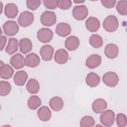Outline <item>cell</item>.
Returning <instances> with one entry per match:
<instances>
[{
	"label": "cell",
	"instance_id": "1",
	"mask_svg": "<svg viewBox=\"0 0 127 127\" xmlns=\"http://www.w3.org/2000/svg\"><path fill=\"white\" fill-rule=\"evenodd\" d=\"M104 29L108 32H113L118 28L119 22L117 18L113 15H110L106 17L103 23Z\"/></svg>",
	"mask_w": 127,
	"mask_h": 127
},
{
	"label": "cell",
	"instance_id": "2",
	"mask_svg": "<svg viewBox=\"0 0 127 127\" xmlns=\"http://www.w3.org/2000/svg\"><path fill=\"white\" fill-rule=\"evenodd\" d=\"M101 123L105 127H110L112 126L115 122V115L111 110L104 111L100 117Z\"/></svg>",
	"mask_w": 127,
	"mask_h": 127
},
{
	"label": "cell",
	"instance_id": "3",
	"mask_svg": "<svg viewBox=\"0 0 127 127\" xmlns=\"http://www.w3.org/2000/svg\"><path fill=\"white\" fill-rule=\"evenodd\" d=\"M34 20V16L32 12L28 11H24L20 14L17 19V21L21 26L26 27L31 25Z\"/></svg>",
	"mask_w": 127,
	"mask_h": 127
},
{
	"label": "cell",
	"instance_id": "4",
	"mask_svg": "<svg viewBox=\"0 0 127 127\" xmlns=\"http://www.w3.org/2000/svg\"><path fill=\"white\" fill-rule=\"evenodd\" d=\"M40 21L42 25L46 26L54 25L57 22L56 15L53 11L46 10L41 15Z\"/></svg>",
	"mask_w": 127,
	"mask_h": 127
},
{
	"label": "cell",
	"instance_id": "5",
	"mask_svg": "<svg viewBox=\"0 0 127 127\" xmlns=\"http://www.w3.org/2000/svg\"><path fill=\"white\" fill-rule=\"evenodd\" d=\"M4 33L8 36H14L19 31V26L16 22L13 20H8L2 25Z\"/></svg>",
	"mask_w": 127,
	"mask_h": 127
},
{
	"label": "cell",
	"instance_id": "6",
	"mask_svg": "<svg viewBox=\"0 0 127 127\" xmlns=\"http://www.w3.org/2000/svg\"><path fill=\"white\" fill-rule=\"evenodd\" d=\"M88 14L87 7L84 5L75 6L72 9V16L77 20L85 19Z\"/></svg>",
	"mask_w": 127,
	"mask_h": 127
},
{
	"label": "cell",
	"instance_id": "7",
	"mask_svg": "<svg viewBox=\"0 0 127 127\" xmlns=\"http://www.w3.org/2000/svg\"><path fill=\"white\" fill-rule=\"evenodd\" d=\"M102 80L106 85L110 87H114L118 84L119 78L115 72L109 71L103 75Z\"/></svg>",
	"mask_w": 127,
	"mask_h": 127
},
{
	"label": "cell",
	"instance_id": "8",
	"mask_svg": "<svg viewBox=\"0 0 127 127\" xmlns=\"http://www.w3.org/2000/svg\"><path fill=\"white\" fill-rule=\"evenodd\" d=\"M53 32L49 28H42L37 32V38L43 43L50 42L53 38Z\"/></svg>",
	"mask_w": 127,
	"mask_h": 127
},
{
	"label": "cell",
	"instance_id": "9",
	"mask_svg": "<svg viewBox=\"0 0 127 127\" xmlns=\"http://www.w3.org/2000/svg\"><path fill=\"white\" fill-rule=\"evenodd\" d=\"M10 64L16 69L23 68L25 65V59L21 54L18 53L10 58Z\"/></svg>",
	"mask_w": 127,
	"mask_h": 127
},
{
	"label": "cell",
	"instance_id": "10",
	"mask_svg": "<svg viewBox=\"0 0 127 127\" xmlns=\"http://www.w3.org/2000/svg\"><path fill=\"white\" fill-rule=\"evenodd\" d=\"M102 62V58L97 54H93L89 56L85 62L86 66L90 68L93 69L99 66Z\"/></svg>",
	"mask_w": 127,
	"mask_h": 127
},
{
	"label": "cell",
	"instance_id": "11",
	"mask_svg": "<svg viewBox=\"0 0 127 127\" xmlns=\"http://www.w3.org/2000/svg\"><path fill=\"white\" fill-rule=\"evenodd\" d=\"M54 52L53 47L50 45L43 46L40 50V54L42 60L45 61H51L53 58Z\"/></svg>",
	"mask_w": 127,
	"mask_h": 127
},
{
	"label": "cell",
	"instance_id": "12",
	"mask_svg": "<svg viewBox=\"0 0 127 127\" xmlns=\"http://www.w3.org/2000/svg\"><path fill=\"white\" fill-rule=\"evenodd\" d=\"M55 31L59 36L64 37L70 34L71 28L68 23L61 22L57 25Z\"/></svg>",
	"mask_w": 127,
	"mask_h": 127
},
{
	"label": "cell",
	"instance_id": "13",
	"mask_svg": "<svg viewBox=\"0 0 127 127\" xmlns=\"http://www.w3.org/2000/svg\"><path fill=\"white\" fill-rule=\"evenodd\" d=\"M40 63V59L39 56L34 53H31L26 56L25 65L31 68L38 66Z\"/></svg>",
	"mask_w": 127,
	"mask_h": 127
},
{
	"label": "cell",
	"instance_id": "14",
	"mask_svg": "<svg viewBox=\"0 0 127 127\" xmlns=\"http://www.w3.org/2000/svg\"><path fill=\"white\" fill-rule=\"evenodd\" d=\"M80 45V41L78 37L75 36H70L67 37L64 43L65 47L69 51L76 50Z\"/></svg>",
	"mask_w": 127,
	"mask_h": 127
},
{
	"label": "cell",
	"instance_id": "15",
	"mask_svg": "<svg viewBox=\"0 0 127 127\" xmlns=\"http://www.w3.org/2000/svg\"><path fill=\"white\" fill-rule=\"evenodd\" d=\"M54 60L58 64H64L68 60V53L64 49H58L55 53Z\"/></svg>",
	"mask_w": 127,
	"mask_h": 127
},
{
	"label": "cell",
	"instance_id": "16",
	"mask_svg": "<svg viewBox=\"0 0 127 127\" xmlns=\"http://www.w3.org/2000/svg\"><path fill=\"white\" fill-rule=\"evenodd\" d=\"M86 29L91 32L97 31L100 27L99 20L95 17H89L85 21Z\"/></svg>",
	"mask_w": 127,
	"mask_h": 127
},
{
	"label": "cell",
	"instance_id": "17",
	"mask_svg": "<svg viewBox=\"0 0 127 127\" xmlns=\"http://www.w3.org/2000/svg\"><path fill=\"white\" fill-rule=\"evenodd\" d=\"M107 107V102L102 98L96 99L92 103V108L94 113L100 114L103 113Z\"/></svg>",
	"mask_w": 127,
	"mask_h": 127
},
{
	"label": "cell",
	"instance_id": "18",
	"mask_svg": "<svg viewBox=\"0 0 127 127\" xmlns=\"http://www.w3.org/2000/svg\"><path fill=\"white\" fill-rule=\"evenodd\" d=\"M18 12L17 5L13 3H8L5 5L4 13L8 18L13 19L16 17Z\"/></svg>",
	"mask_w": 127,
	"mask_h": 127
},
{
	"label": "cell",
	"instance_id": "19",
	"mask_svg": "<svg viewBox=\"0 0 127 127\" xmlns=\"http://www.w3.org/2000/svg\"><path fill=\"white\" fill-rule=\"evenodd\" d=\"M105 56L109 59H114L117 57L119 54V48L114 44H109L106 46L104 50Z\"/></svg>",
	"mask_w": 127,
	"mask_h": 127
},
{
	"label": "cell",
	"instance_id": "20",
	"mask_svg": "<svg viewBox=\"0 0 127 127\" xmlns=\"http://www.w3.org/2000/svg\"><path fill=\"white\" fill-rule=\"evenodd\" d=\"M28 76L24 70L17 71L13 77L14 83L18 86H23L26 83Z\"/></svg>",
	"mask_w": 127,
	"mask_h": 127
},
{
	"label": "cell",
	"instance_id": "21",
	"mask_svg": "<svg viewBox=\"0 0 127 127\" xmlns=\"http://www.w3.org/2000/svg\"><path fill=\"white\" fill-rule=\"evenodd\" d=\"M20 52L23 54L30 52L32 49V43L31 40L27 38H22L19 42Z\"/></svg>",
	"mask_w": 127,
	"mask_h": 127
},
{
	"label": "cell",
	"instance_id": "22",
	"mask_svg": "<svg viewBox=\"0 0 127 127\" xmlns=\"http://www.w3.org/2000/svg\"><path fill=\"white\" fill-rule=\"evenodd\" d=\"M14 73L13 68L8 64H3L0 66V76L4 79H8L12 77Z\"/></svg>",
	"mask_w": 127,
	"mask_h": 127
},
{
	"label": "cell",
	"instance_id": "23",
	"mask_svg": "<svg viewBox=\"0 0 127 127\" xmlns=\"http://www.w3.org/2000/svg\"><path fill=\"white\" fill-rule=\"evenodd\" d=\"M85 82L87 85L90 87L97 86L100 82V76L95 72L89 73L85 78Z\"/></svg>",
	"mask_w": 127,
	"mask_h": 127
},
{
	"label": "cell",
	"instance_id": "24",
	"mask_svg": "<svg viewBox=\"0 0 127 127\" xmlns=\"http://www.w3.org/2000/svg\"><path fill=\"white\" fill-rule=\"evenodd\" d=\"M37 115L39 119L43 122L49 121L51 118L52 112L47 106H42L37 111Z\"/></svg>",
	"mask_w": 127,
	"mask_h": 127
},
{
	"label": "cell",
	"instance_id": "25",
	"mask_svg": "<svg viewBox=\"0 0 127 127\" xmlns=\"http://www.w3.org/2000/svg\"><path fill=\"white\" fill-rule=\"evenodd\" d=\"M49 105L53 111L59 112L61 111L64 107V101L60 97H54L50 99Z\"/></svg>",
	"mask_w": 127,
	"mask_h": 127
},
{
	"label": "cell",
	"instance_id": "26",
	"mask_svg": "<svg viewBox=\"0 0 127 127\" xmlns=\"http://www.w3.org/2000/svg\"><path fill=\"white\" fill-rule=\"evenodd\" d=\"M19 43L18 40L15 38H10L8 39V42L5 48V52L8 55H12L18 50Z\"/></svg>",
	"mask_w": 127,
	"mask_h": 127
},
{
	"label": "cell",
	"instance_id": "27",
	"mask_svg": "<svg viewBox=\"0 0 127 127\" xmlns=\"http://www.w3.org/2000/svg\"><path fill=\"white\" fill-rule=\"evenodd\" d=\"M28 92L31 94L37 93L40 89V84L38 81L34 78L30 79L26 86Z\"/></svg>",
	"mask_w": 127,
	"mask_h": 127
},
{
	"label": "cell",
	"instance_id": "28",
	"mask_svg": "<svg viewBox=\"0 0 127 127\" xmlns=\"http://www.w3.org/2000/svg\"><path fill=\"white\" fill-rule=\"evenodd\" d=\"M90 45L94 48L98 49L101 48L103 44L102 38L98 34H93L89 39Z\"/></svg>",
	"mask_w": 127,
	"mask_h": 127
},
{
	"label": "cell",
	"instance_id": "29",
	"mask_svg": "<svg viewBox=\"0 0 127 127\" xmlns=\"http://www.w3.org/2000/svg\"><path fill=\"white\" fill-rule=\"evenodd\" d=\"M41 100L39 97L33 95L30 97L27 101V106L29 109L34 110L37 109L41 105Z\"/></svg>",
	"mask_w": 127,
	"mask_h": 127
},
{
	"label": "cell",
	"instance_id": "30",
	"mask_svg": "<svg viewBox=\"0 0 127 127\" xmlns=\"http://www.w3.org/2000/svg\"><path fill=\"white\" fill-rule=\"evenodd\" d=\"M11 86L10 83L6 81H0V95L1 96L7 95L11 91Z\"/></svg>",
	"mask_w": 127,
	"mask_h": 127
},
{
	"label": "cell",
	"instance_id": "31",
	"mask_svg": "<svg viewBox=\"0 0 127 127\" xmlns=\"http://www.w3.org/2000/svg\"><path fill=\"white\" fill-rule=\"evenodd\" d=\"M95 125L94 118L89 116H86L82 117L80 122L81 127H92Z\"/></svg>",
	"mask_w": 127,
	"mask_h": 127
},
{
	"label": "cell",
	"instance_id": "32",
	"mask_svg": "<svg viewBox=\"0 0 127 127\" xmlns=\"http://www.w3.org/2000/svg\"><path fill=\"white\" fill-rule=\"evenodd\" d=\"M116 9L118 13L122 15L127 14V1L119 0L116 5Z\"/></svg>",
	"mask_w": 127,
	"mask_h": 127
},
{
	"label": "cell",
	"instance_id": "33",
	"mask_svg": "<svg viewBox=\"0 0 127 127\" xmlns=\"http://www.w3.org/2000/svg\"><path fill=\"white\" fill-rule=\"evenodd\" d=\"M116 122L118 127H125L127 125V119L126 116L123 113H119L117 115Z\"/></svg>",
	"mask_w": 127,
	"mask_h": 127
},
{
	"label": "cell",
	"instance_id": "34",
	"mask_svg": "<svg viewBox=\"0 0 127 127\" xmlns=\"http://www.w3.org/2000/svg\"><path fill=\"white\" fill-rule=\"evenodd\" d=\"M57 6L62 10L69 9L72 6V1L70 0H57Z\"/></svg>",
	"mask_w": 127,
	"mask_h": 127
},
{
	"label": "cell",
	"instance_id": "35",
	"mask_svg": "<svg viewBox=\"0 0 127 127\" xmlns=\"http://www.w3.org/2000/svg\"><path fill=\"white\" fill-rule=\"evenodd\" d=\"M26 3L28 8L32 10H35L40 6L41 1L39 0H27Z\"/></svg>",
	"mask_w": 127,
	"mask_h": 127
},
{
	"label": "cell",
	"instance_id": "36",
	"mask_svg": "<svg viewBox=\"0 0 127 127\" xmlns=\"http://www.w3.org/2000/svg\"><path fill=\"white\" fill-rule=\"evenodd\" d=\"M43 3L45 6L48 9H55L58 7L57 0H44Z\"/></svg>",
	"mask_w": 127,
	"mask_h": 127
},
{
	"label": "cell",
	"instance_id": "37",
	"mask_svg": "<svg viewBox=\"0 0 127 127\" xmlns=\"http://www.w3.org/2000/svg\"><path fill=\"white\" fill-rule=\"evenodd\" d=\"M116 0H101L102 4L106 8H112L114 7L116 3Z\"/></svg>",
	"mask_w": 127,
	"mask_h": 127
},
{
	"label": "cell",
	"instance_id": "38",
	"mask_svg": "<svg viewBox=\"0 0 127 127\" xmlns=\"http://www.w3.org/2000/svg\"><path fill=\"white\" fill-rule=\"evenodd\" d=\"M7 42V38L4 35L0 36V51H2L4 49Z\"/></svg>",
	"mask_w": 127,
	"mask_h": 127
},
{
	"label": "cell",
	"instance_id": "39",
	"mask_svg": "<svg viewBox=\"0 0 127 127\" xmlns=\"http://www.w3.org/2000/svg\"><path fill=\"white\" fill-rule=\"evenodd\" d=\"M74 2L75 3H83L85 1V0H82V1H79V0H74Z\"/></svg>",
	"mask_w": 127,
	"mask_h": 127
}]
</instances>
